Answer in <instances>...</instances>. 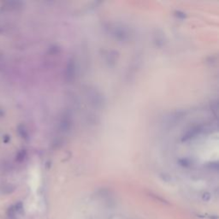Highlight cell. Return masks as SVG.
Instances as JSON below:
<instances>
[{"label": "cell", "instance_id": "cell-1", "mask_svg": "<svg viewBox=\"0 0 219 219\" xmlns=\"http://www.w3.org/2000/svg\"><path fill=\"white\" fill-rule=\"evenodd\" d=\"M210 198H211V196H210V194H209V193H206L203 195V200H205V201H208V200H210Z\"/></svg>", "mask_w": 219, "mask_h": 219}]
</instances>
